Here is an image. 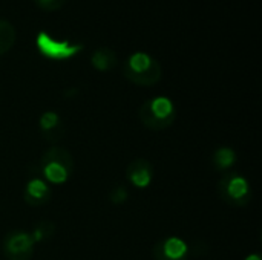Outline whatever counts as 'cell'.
Segmentation results:
<instances>
[{
	"label": "cell",
	"instance_id": "cell-4",
	"mask_svg": "<svg viewBox=\"0 0 262 260\" xmlns=\"http://www.w3.org/2000/svg\"><path fill=\"white\" fill-rule=\"evenodd\" d=\"M35 48L43 58L52 60V61L71 60L84 49L81 43H72L69 40H58L46 31H40L35 35Z\"/></svg>",
	"mask_w": 262,
	"mask_h": 260
},
{
	"label": "cell",
	"instance_id": "cell-6",
	"mask_svg": "<svg viewBox=\"0 0 262 260\" xmlns=\"http://www.w3.org/2000/svg\"><path fill=\"white\" fill-rule=\"evenodd\" d=\"M34 245L29 233L11 231L3 239V254L8 260H31L34 256Z\"/></svg>",
	"mask_w": 262,
	"mask_h": 260
},
{
	"label": "cell",
	"instance_id": "cell-11",
	"mask_svg": "<svg viewBox=\"0 0 262 260\" xmlns=\"http://www.w3.org/2000/svg\"><path fill=\"white\" fill-rule=\"evenodd\" d=\"M117 63H118V58H117L115 51L107 46L97 48L91 55V64L98 72H109L117 66Z\"/></svg>",
	"mask_w": 262,
	"mask_h": 260
},
{
	"label": "cell",
	"instance_id": "cell-8",
	"mask_svg": "<svg viewBox=\"0 0 262 260\" xmlns=\"http://www.w3.org/2000/svg\"><path fill=\"white\" fill-rule=\"evenodd\" d=\"M51 196H52V190L43 178L32 176L26 182L23 198L29 207H41L51 201Z\"/></svg>",
	"mask_w": 262,
	"mask_h": 260
},
{
	"label": "cell",
	"instance_id": "cell-16",
	"mask_svg": "<svg viewBox=\"0 0 262 260\" xmlns=\"http://www.w3.org/2000/svg\"><path fill=\"white\" fill-rule=\"evenodd\" d=\"M34 3L46 12H54L63 8V5L66 3V0H34Z\"/></svg>",
	"mask_w": 262,
	"mask_h": 260
},
{
	"label": "cell",
	"instance_id": "cell-17",
	"mask_svg": "<svg viewBox=\"0 0 262 260\" xmlns=\"http://www.w3.org/2000/svg\"><path fill=\"white\" fill-rule=\"evenodd\" d=\"M246 260H262V259L259 254H256V253H255V254H250V256H247V257H246Z\"/></svg>",
	"mask_w": 262,
	"mask_h": 260
},
{
	"label": "cell",
	"instance_id": "cell-14",
	"mask_svg": "<svg viewBox=\"0 0 262 260\" xmlns=\"http://www.w3.org/2000/svg\"><path fill=\"white\" fill-rule=\"evenodd\" d=\"M29 234H31L34 244L45 242L46 239H51L55 234V225L51 221H41L34 227L32 233H29Z\"/></svg>",
	"mask_w": 262,
	"mask_h": 260
},
{
	"label": "cell",
	"instance_id": "cell-7",
	"mask_svg": "<svg viewBox=\"0 0 262 260\" xmlns=\"http://www.w3.org/2000/svg\"><path fill=\"white\" fill-rule=\"evenodd\" d=\"M155 260H189V245L177 236H169L157 242L152 248Z\"/></svg>",
	"mask_w": 262,
	"mask_h": 260
},
{
	"label": "cell",
	"instance_id": "cell-10",
	"mask_svg": "<svg viewBox=\"0 0 262 260\" xmlns=\"http://www.w3.org/2000/svg\"><path fill=\"white\" fill-rule=\"evenodd\" d=\"M38 124H40V130L45 139L49 143H55L61 139V136L64 135V126L57 112H52V110L43 112L38 120Z\"/></svg>",
	"mask_w": 262,
	"mask_h": 260
},
{
	"label": "cell",
	"instance_id": "cell-12",
	"mask_svg": "<svg viewBox=\"0 0 262 260\" xmlns=\"http://www.w3.org/2000/svg\"><path fill=\"white\" fill-rule=\"evenodd\" d=\"M236 162V152L232 147H220L213 153V166L220 172L229 170Z\"/></svg>",
	"mask_w": 262,
	"mask_h": 260
},
{
	"label": "cell",
	"instance_id": "cell-3",
	"mask_svg": "<svg viewBox=\"0 0 262 260\" xmlns=\"http://www.w3.org/2000/svg\"><path fill=\"white\" fill-rule=\"evenodd\" d=\"M138 118L150 130H164L175 123L177 107L169 97H154L141 104Z\"/></svg>",
	"mask_w": 262,
	"mask_h": 260
},
{
	"label": "cell",
	"instance_id": "cell-1",
	"mask_svg": "<svg viewBox=\"0 0 262 260\" xmlns=\"http://www.w3.org/2000/svg\"><path fill=\"white\" fill-rule=\"evenodd\" d=\"M123 75L134 84L141 87L155 86L163 75L161 64L150 54L138 51L127 57L123 66Z\"/></svg>",
	"mask_w": 262,
	"mask_h": 260
},
{
	"label": "cell",
	"instance_id": "cell-9",
	"mask_svg": "<svg viewBox=\"0 0 262 260\" xmlns=\"http://www.w3.org/2000/svg\"><path fill=\"white\" fill-rule=\"evenodd\" d=\"M127 181L137 188H147L154 181V166L147 159H134L126 169Z\"/></svg>",
	"mask_w": 262,
	"mask_h": 260
},
{
	"label": "cell",
	"instance_id": "cell-2",
	"mask_svg": "<svg viewBox=\"0 0 262 260\" xmlns=\"http://www.w3.org/2000/svg\"><path fill=\"white\" fill-rule=\"evenodd\" d=\"M40 170L43 179L52 185H61L68 182L74 170V158L69 150L63 147H51L48 149L40 159Z\"/></svg>",
	"mask_w": 262,
	"mask_h": 260
},
{
	"label": "cell",
	"instance_id": "cell-15",
	"mask_svg": "<svg viewBox=\"0 0 262 260\" xmlns=\"http://www.w3.org/2000/svg\"><path fill=\"white\" fill-rule=\"evenodd\" d=\"M127 198H129V192H127V188H126L124 185H117V187H114L112 192H111V195H109L111 202H112V204H117V205L124 204V202L127 201Z\"/></svg>",
	"mask_w": 262,
	"mask_h": 260
},
{
	"label": "cell",
	"instance_id": "cell-5",
	"mask_svg": "<svg viewBox=\"0 0 262 260\" xmlns=\"http://www.w3.org/2000/svg\"><path fill=\"white\" fill-rule=\"evenodd\" d=\"M218 193L224 202L232 207H246L252 199V188L249 181L236 173H226L218 182Z\"/></svg>",
	"mask_w": 262,
	"mask_h": 260
},
{
	"label": "cell",
	"instance_id": "cell-13",
	"mask_svg": "<svg viewBox=\"0 0 262 260\" xmlns=\"http://www.w3.org/2000/svg\"><path fill=\"white\" fill-rule=\"evenodd\" d=\"M17 40L15 28L5 18H0V55L6 54Z\"/></svg>",
	"mask_w": 262,
	"mask_h": 260
}]
</instances>
